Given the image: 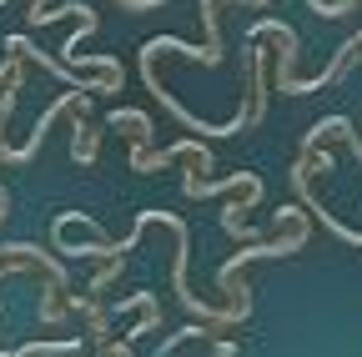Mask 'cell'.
Returning <instances> with one entry per match:
<instances>
[{"instance_id": "1", "label": "cell", "mask_w": 362, "mask_h": 357, "mask_svg": "<svg viewBox=\"0 0 362 357\" xmlns=\"http://www.w3.org/2000/svg\"><path fill=\"white\" fill-rule=\"evenodd\" d=\"M302 242H307V221H297V227H292V237H282V242H262V247H252V252H237V257H232V262H226L221 272H216V282H221L226 292H232V282H237V272H242L247 262H257V257H282V252H297Z\"/></svg>"}, {"instance_id": "2", "label": "cell", "mask_w": 362, "mask_h": 357, "mask_svg": "<svg viewBox=\"0 0 362 357\" xmlns=\"http://www.w3.org/2000/svg\"><path fill=\"white\" fill-rule=\"evenodd\" d=\"M111 126H131L136 146H146V141H151V121H146L141 111H116V116H111Z\"/></svg>"}]
</instances>
